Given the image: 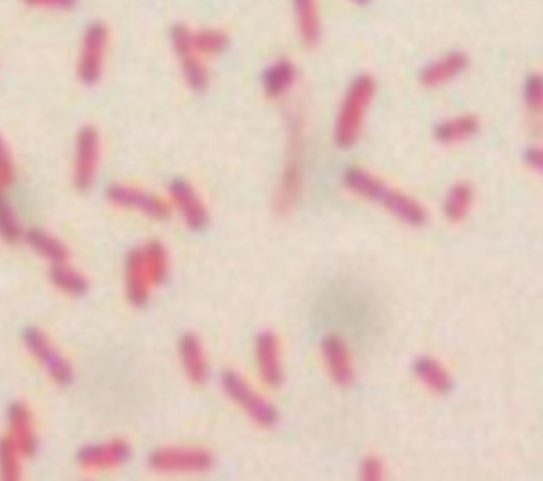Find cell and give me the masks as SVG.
Wrapping results in <instances>:
<instances>
[{
	"instance_id": "obj_1",
	"label": "cell",
	"mask_w": 543,
	"mask_h": 481,
	"mask_svg": "<svg viewBox=\"0 0 543 481\" xmlns=\"http://www.w3.org/2000/svg\"><path fill=\"white\" fill-rule=\"evenodd\" d=\"M374 94H376V83L370 75H359L357 79H353V83L348 85L344 100L340 104L336 130H334L338 147L348 149L355 145Z\"/></svg>"
},
{
	"instance_id": "obj_2",
	"label": "cell",
	"mask_w": 543,
	"mask_h": 481,
	"mask_svg": "<svg viewBox=\"0 0 543 481\" xmlns=\"http://www.w3.org/2000/svg\"><path fill=\"white\" fill-rule=\"evenodd\" d=\"M346 187L353 189L355 193L363 195V198L382 204L384 208H389L395 217L401 221H406L410 225H420L425 223L427 212L420 208L416 202H412L406 195H401L395 189H389L384 183H380L378 178L372 174H367L361 168H350L344 176Z\"/></svg>"
},
{
	"instance_id": "obj_3",
	"label": "cell",
	"mask_w": 543,
	"mask_h": 481,
	"mask_svg": "<svg viewBox=\"0 0 543 481\" xmlns=\"http://www.w3.org/2000/svg\"><path fill=\"white\" fill-rule=\"evenodd\" d=\"M302 181H304V136L300 123L291 121L287 164L276 193V212H280V215H287V212L295 206L297 198H300L302 193Z\"/></svg>"
},
{
	"instance_id": "obj_4",
	"label": "cell",
	"mask_w": 543,
	"mask_h": 481,
	"mask_svg": "<svg viewBox=\"0 0 543 481\" xmlns=\"http://www.w3.org/2000/svg\"><path fill=\"white\" fill-rule=\"evenodd\" d=\"M221 388H223V393L230 397L255 424L264 426V429H272V426L278 422L276 409L264 397H261L257 390H253V386L244 380L240 373L232 369L223 371Z\"/></svg>"
},
{
	"instance_id": "obj_5",
	"label": "cell",
	"mask_w": 543,
	"mask_h": 481,
	"mask_svg": "<svg viewBox=\"0 0 543 481\" xmlns=\"http://www.w3.org/2000/svg\"><path fill=\"white\" fill-rule=\"evenodd\" d=\"M109 41H111V32L107 24L94 22L87 26L83 41H81L79 62H77V77L81 79L83 85H96L102 79Z\"/></svg>"
},
{
	"instance_id": "obj_6",
	"label": "cell",
	"mask_w": 543,
	"mask_h": 481,
	"mask_svg": "<svg viewBox=\"0 0 543 481\" xmlns=\"http://www.w3.org/2000/svg\"><path fill=\"white\" fill-rule=\"evenodd\" d=\"M170 45L181 66L185 83L194 89V92H204L208 87V68L194 45V30H189L185 24L172 26Z\"/></svg>"
},
{
	"instance_id": "obj_7",
	"label": "cell",
	"mask_w": 543,
	"mask_h": 481,
	"mask_svg": "<svg viewBox=\"0 0 543 481\" xmlns=\"http://www.w3.org/2000/svg\"><path fill=\"white\" fill-rule=\"evenodd\" d=\"M24 344L30 350L34 359L47 371V376L54 380L58 386H70L75 380L73 365L66 356L54 346V342L41 331V329H26L24 331Z\"/></svg>"
},
{
	"instance_id": "obj_8",
	"label": "cell",
	"mask_w": 543,
	"mask_h": 481,
	"mask_svg": "<svg viewBox=\"0 0 543 481\" xmlns=\"http://www.w3.org/2000/svg\"><path fill=\"white\" fill-rule=\"evenodd\" d=\"M149 465L157 473H206L213 469V454L204 448H162L155 450L149 458Z\"/></svg>"
},
{
	"instance_id": "obj_9",
	"label": "cell",
	"mask_w": 543,
	"mask_h": 481,
	"mask_svg": "<svg viewBox=\"0 0 543 481\" xmlns=\"http://www.w3.org/2000/svg\"><path fill=\"white\" fill-rule=\"evenodd\" d=\"M100 164V134L94 126H83L75 138L73 181L79 191L92 189Z\"/></svg>"
},
{
	"instance_id": "obj_10",
	"label": "cell",
	"mask_w": 543,
	"mask_h": 481,
	"mask_svg": "<svg viewBox=\"0 0 543 481\" xmlns=\"http://www.w3.org/2000/svg\"><path fill=\"white\" fill-rule=\"evenodd\" d=\"M107 198L115 206L136 210V212H140V215H145L155 221H168L172 215L170 206L162 198H157V195H153L145 189L113 185L107 189Z\"/></svg>"
},
{
	"instance_id": "obj_11",
	"label": "cell",
	"mask_w": 543,
	"mask_h": 481,
	"mask_svg": "<svg viewBox=\"0 0 543 481\" xmlns=\"http://www.w3.org/2000/svg\"><path fill=\"white\" fill-rule=\"evenodd\" d=\"M130 454H132V448L128 441L111 439L104 443L87 445V448H83L77 454V462L85 471H109V469L124 465V462L130 458Z\"/></svg>"
},
{
	"instance_id": "obj_12",
	"label": "cell",
	"mask_w": 543,
	"mask_h": 481,
	"mask_svg": "<svg viewBox=\"0 0 543 481\" xmlns=\"http://www.w3.org/2000/svg\"><path fill=\"white\" fill-rule=\"evenodd\" d=\"M168 191H170L172 204L177 206V210L181 212V217L189 229L200 231L208 225V221H210L208 208L202 202L200 193L191 187V183H187L185 178H177V181L170 183Z\"/></svg>"
},
{
	"instance_id": "obj_13",
	"label": "cell",
	"mask_w": 543,
	"mask_h": 481,
	"mask_svg": "<svg viewBox=\"0 0 543 481\" xmlns=\"http://www.w3.org/2000/svg\"><path fill=\"white\" fill-rule=\"evenodd\" d=\"M255 359L259 376L270 388H278L283 384V359H280V344L276 335L266 331L257 335L255 342Z\"/></svg>"
},
{
	"instance_id": "obj_14",
	"label": "cell",
	"mask_w": 543,
	"mask_h": 481,
	"mask_svg": "<svg viewBox=\"0 0 543 481\" xmlns=\"http://www.w3.org/2000/svg\"><path fill=\"white\" fill-rule=\"evenodd\" d=\"M9 429H11V437L17 443V448H20L22 456L32 458L34 454L39 452V437H37V429H34V420H32V412L26 403H13L9 407Z\"/></svg>"
},
{
	"instance_id": "obj_15",
	"label": "cell",
	"mask_w": 543,
	"mask_h": 481,
	"mask_svg": "<svg viewBox=\"0 0 543 481\" xmlns=\"http://www.w3.org/2000/svg\"><path fill=\"white\" fill-rule=\"evenodd\" d=\"M151 287L153 284L149 278L143 248H134L126 259V295L130 299V304L136 308L145 306L149 301Z\"/></svg>"
},
{
	"instance_id": "obj_16",
	"label": "cell",
	"mask_w": 543,
	"mask_h": 481,
	"mask_svg": "<svg viewBox=\"0 0 543 481\" xmlns=\"http://www.w3.org/2000/svg\"><path fill=\"white\" fill-rule=\"evenodd\" d=\"M467 64L469 60L463 51H450L440 60H435L420 70V83L425 87H440L444 83H450L454 77L463 73Z\"/></svg>"
},
{
	"instance_id": "obj_17",
	"label": "cell",
	"mask_w": 543,
	"mask_h": 481,
	"mask_svg": "<svg viewBox=\"0 0 543 481\" xmlns=\"http://www.w3.org/2000/svg\"><path fill=\"white\" fill-rule=\"evenodd\" d=\"M323 359H325L329 376L334 378V382H338L340 386L350 384V380H353V361H350V352L342 337L338 335L325 337Z\"/></svg>"
},
{
	"instance_id": "obj_18",
	"label": "cell",
	"mask_w": 543,
	"mask_h": 481,
	"mask_svg": "<svg viewBox=\"0 0 543 481\" xmlns=\"http://www.w3.org/2000/svg\"><path fill=\"white\" fill-rule=\"evenodd\" d=\"M179 354H181V363L187 373V378L202 386L208 380V361L202 348V342L198 340V335L194 333H185L179 342Z\"/></svg>"
},
{
	"instance_id": "obj_19",
	"label": "cell",
	"mask_w": 543,
	"mask_h": 481,
	"mask_svg": "<svg viewBox=\"0 0 543 481\" xmlns=\"http://www.w3.org/2000/svg\"><path fill=\"white\" fill-rule=\"evenodd\" d=\"M293 15L302 43L306 47L317 45L321 41L319 0H293Z\"/></svg>"
},
{
	"instance_id": "obj_20",
	"label": "cell",
	"mask_w": 543,
	"mask_h": 481,
	"mask_svg": "<svg viewBox=\"0 0 543 481\" xmlns=\"http://www.w3.org/2000/svg\"><path fill=\"white\" fill-rule=\"evenodd\" d=\"M295 66L291 60H276L264 73V94L270 100L283 98L295 83Z\"/></svg>"
},
{
	"instance_id": "obj_21",
	"label": "cell",
	"mask_w": 543,
	"mask_h": 481,
	"mask_svg": "<svg viewBox=\"0 0 543 481\" xmlns=\"http://www.w3.org/2000/svg\"><path fill=\"white\" fill-rule=\"evenodd\" d=\"M26 242L37 251L41 257H45L51 265L58 263H68V248L64 242H60L58 238H54L47 231L41 229H30L26 234Z\"/></svg>"
},
{
	"instance_id": "obj_22",
	"label": "cell",
	"mask_w": 543,
	"mask_h": 481,
	"mask_svg": "<svg viewBox=\"0 0 543 481\" xmlns=\"http://www.w3.org/2000/svg\"><path fill=\"white\" fill-rule=\"evenodd\" d=\"M480 128V123L476 117L471 115H461V117H452L442 121L440 126L435 128V138L444 142V145H454V142H461L474 136Z\"/></svg>"
},
{
	"instance_id": "obj_23",
	"label": "cell",
	"mask_w": 543,
	"mask_h": 481,
	"mask_svg": "<svg viewBox=\"0 0 543 481\" xmlns=\"http://www.w3.org/2000/svg\"><path fill=\"white\" fill-rule=\"evenodd\" d=\"M49 278L60 291H64L70 297H81L87 293V289H90V282H87V278L81 272H77L75 267H70V263L51 265Z\"/></svg>"
},
{
	"instance_id": "obj_24",
	"label": "cell",
	"mask_w": 543,
	"mask_h": 481,
	"mask_svg": "<svg viewBox=\"0 0 543 481\" xmlns=\"http://www.w3.org/2000/svg\"><path fill=\"white\" fill-rule=\"evenodd\" d=\"M145 261H147V270L153 287H160V284L166 282L168 270H170V259L166 253V246L162 242H149L145 248Z\"/></svg>"
},
{
	"instance_id": "obj_25",
	"label": "cell",
	"mask_w": 543,
	"mask_h": 481,
	"mask_svg": "<svg viewBox=\"0 0 543 481\" xmlns=\"http://www.w3.org/2000/svg\"><path fill=\"white\" fill-rule=\"evenodd\" d=\"M20 448L13 441L11 435L0 439V479L3 481H17L22 479V462H20Z\"/></svg>"
},
{
	"instance_id": "obj_26",
	"label": "cell",
	"mask_w": 543,
	"mask_h": 481,
	"mask_svg": "<svg viewBox=\"0 0 543 481\" xmlns=\"http://www.w3.org/2000/svg\"><path fill=\"white\" fill-rule=\"evenodd\" d=\"M194 45L202 58H217L230 45V39H227L223 30L202 28L194 32Z\"/></svg>"
},
{
	"instance_id": "obj_27",
	"label": "cell",
	"mask_w": 543,
	"mask_h": 481,
	"mask_svg": "<svg viewBox=\"0 0 543 481\" xmlns=\"http://www.w3.org/2000/svg\"><path fill=\"white\" fill-rule=\"evenodd\" d=\"M416 373L420 376V380H423L429 388L437 390V393H446V390H450V378L446 376L444 367L437 365L435 361H431V359L418 361Z\"/></svg>"
},
{
	"instance_id": "obj_28",
	"label": "cell",
	"mask_w": 543,
	"mask_h": 481,
	"mask_svg": "<svg viewBox=\"0 0 543 481\" xmlns=\"http://www.w3.org/2000/svg\"><path fill=\"white\" fill-rule=\"evenodd\" d=\"M471 200H474V193H471V187L469 185H457L450 195H448V202H446V212L448 217L452 221H459L467 215V210L471 206Z\"/></svg>"
},
{
	"instance_id": "obj_29",
	"label": "cell",
	"mask_w": 543,
	"mask_h": 481,
	"mask_svg": "<svg viewBox=\"0 0 543 481\" xmlns=\"http://www.w3.org/2000/svg\"><path fill=\"white\" fill-rule=\"evenodd\" d=\"M0 236H3L7 242L15 244L24 238V231L17 223L11 206H7L5 198H0Z\"/></svg>"
},
{
	"instance_id": "obj_30",
	"label": "cell",
	"mask_w": 543,
	"mask_h": 481,
	"mask_svg": "<svg viewBox=\"0 0 543 481\" xmlns=\"http://www.w3.org/2000/svg\"><path fill=\"white\" fill-rule=\"evenodd\" d=\"M524 102L533 115H543V75H531L524 83Z\"/></svg>"
},
{
	"instance_id": "obj_31",
	"label": "cell",
	"mask_w": 543,
	"mask_h": 481,
	"mask_svg": "<svg viewBox=\"0 0 543 481\" xmlns=\"http://www.w3.org/2000/svg\"><path fill=\"white\" fill-rule=\"evenodd\" d=\"M13 181H15L13 155H11V149L5 142V138L0 136V183H3V187H11Z\"/></svg>"
},
{
	"instance_id": "obj_32",
	"label": "cell",
	"mask_w": 543,
	"mask_h": 481,
	"mask_svg": "<svg viewBox=\"0 0 543 481\" xmlns=\"http://www.w3.org/2000/svg\"><path fill=\"white\" fill-rule=\"evenodd\" d=\"M32 9H47V11H70L75 9L79 0H24Z\"/></svg>"
},
{
	"instance_id": "obj_33",
	"label": "cell",
	"mask_w": 543,
	"mask_h": 481,
	"mask_svg": "<svg viewBox=\"0 0 543 481\" xmlns=\"http://www.w3.org/2000/svg\"><path fill=\"white\" fill-rule=\"evenodd\" d=\"M363 479H380L382 477V462L378 458H367L361 465Z\"/></svg>"
},
{
	"instance_id": "obj_34",
	"label": "cell",
	"mask_w": 543,
	"mask_h": 481,
	"mask_svg": "<svg viewBox=\"0 0 543 481\" xmlns=\"http://www.w3.org/2000/svg\"><path fill=\"white\" fill-rule=\"evenodd\" d=\"M527 162L531 164V168L543 172V149H541V147L529 149V153H527Z\"/></svg>"
},
{
	"instance_id": "obj_35",
	"label": "cell",
	"mask_w": 543,
	"mask_h": 481,
	"mask_svg": "<svg viewBox=\"0 0 543 481\" xmlns=\"http://www.w3.org/2000/svg\"><path fill=\"white\" fill-rule=\"evenodd\" d=\"M350 3H357V5H367L370 0H350Z\"/></svg>"
}]
</instances>
